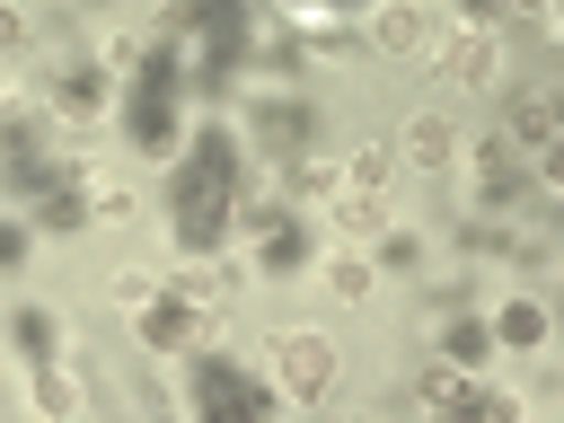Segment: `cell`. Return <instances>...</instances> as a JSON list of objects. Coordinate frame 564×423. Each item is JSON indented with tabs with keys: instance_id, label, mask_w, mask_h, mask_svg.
<instances>
[{
	"instance_id": "cell-15",
	"label": "cell",
	"mask_w": 564,
	"mask_h": 423,
	"mask_svg": "<svg viewBox=\"0 0 564 423\" xmlns=\"http://www.w3.org/2000/svg\"><path fill=\"white\" fill-rule=\"evenodd\" d=\"M405 159H414V167H449V159H458L449 115H414V123H405Z\"/></svg>"
},
{
	"instance_id": "cell-9",
	"label": "cell",
	"mask_w": 564,
	"mask_h": 423,
	"mask_svg": "<svg viewBox=\"0 0 564 423\" xmlns=\"http://www.w3.org/2000/svg\"><path fill=\"white\" fill-rule=\"evenodd\" d=\"M502 150H511V159H529V167H546V159H555V97H546V88L502 97Z\"/></svg>"
},
{
	"instance_id": "cell-22",
	"label": "cell",
	"mask_w": 564,
	"mask_h": 423,
	"mask_svg": "<svg viewBox=\"0 0 564 423\" xmlns=\"http://www.w3.org/2000/svg\"><path fill=\"white\" fill-rule=\"evenodd\" d=\"M18 256H26V229H18V220H0V264H18Z\"/></svg>"
},
{
	"instance_id": "cell-5",
	"label": "cell",
	"mask_w": 564,
	"mask_h": 423,
	"mask_svg": "<svg viewBox=\"0 0 564 423\" xmlns=\"http://www.w3.org/2000/svg\"><path fill=\"white\" fill-rule=\"evenodd\" d=\"M414 397H423V414H432V423H520V397H502L494 379L449 370V361H432Z\"/></svg>"
},
{
	"instance_id": "cell-8",
	"label": "cell",
	"mask_w": 564,
	"mask_h": 423,
	"mask_svg": "<svg viewBox=\"0 0 564 423\" xmlns=\"http://www.w3.org/2000/svg\"><path fill=\"white\" fill-rule=\"evenodd\" d=\"M18 344H26L18 361H26V379H35V405H44L53 423H70V414H79V379H70L62 352H53V317L26 308V317H18Z\"/></svg>"
},
{
	"instance_id": "cell-20",
	"label": "cell",
	"mask_w": 564,
	"mask_h": 423,
	"mask_svg": "<svg viewBox=\"0 0 564 423\" xmlns=\"http://www.w3.org/2000/svg\"><path fill=\"white\" fill-rule=\"evenodd\" d=\"M88 220H132V194H123V185H97V212H88Z\"/></svg>"
},
{
	"instance_id": "cell-12",
	"label": "cell",
	"mask_w": 564,
	"mask_h": 423,
	"mask_svg": "<svg viewBox=\"0 0 564 423\" xmlns=\"http://www.w3.org/2000/svg\"><path fill=\"white\" fill-rule=\"evenodd\" d=\"M423 53H432L449 79H467V88H485V79H494V26H467V18H458V26H449V35H432Z\"/></svg>"
},
{
	"instance_id": "cell-19",
	"label": "cell",
	"mask_w": 564,
	"mask_h": 423,
	"mask_svg": "<svg viewBox=\"0 0 564 423\" xmlns=\"http://www.w3.org/2000/svg\"><path fill=\"white\" fill-rule=\"evenodd\" d=\"M150 291H159V282H150V273H115V308H132V317H141V308H150Z\"/></svg>"
},
{
	"instance_id": "cell-6",
	"label": "cell",
	"mask_w": 564,
	"mask_h": 423,
	"mask_svg": "<svg viewBox=\"0 0 564 423\" xmlns=\"http://www.w3.org/2000/svg\"><path fill=\"white\" fill-rule=\"evenodd\" d=\"M388 159L379 150H352V167H335L326 176V220L335 229H352V238H370V229H388Z\"/></svg>"
},
{
	"instance_id": "cell-3",
	"label": "cell",
	"mask_w": 564,
	"mask_h": 423,
	"mask_svg": "<svg viewBox=\"0 0 564 423\" xmlns=\"http://www.w3.org/2000/svg\"><path fill=\"white\" fill-rule=\"evenodd\" d=\"M273 379H256V370H238L229 352H194V423H273Z\"/></svg>"
},
{
	"instance_id": "cell-23",
	"label": "cell",
	"mask_w": 564,
	"mask_h": 423,
	"mask_svg": "<svg viewBox=\"0 0 564 423\" xmlns=\"http://www.w3.org/2000/svg\"><path fill=\"white\" fill-rule=\"evenodd\" d=\"M458 18H467V26H494V18H502V0H458Z\"/></svg>"
},
{
	"instance_id": "cell-14",
	"label": "cell",
	"mask_w": 564,
	"mask_h": 423,
	"mask_svg": "<svg viewBox=\"0 0 564 423\" xmlns=\"http://www.w3.org/2000/svg\"><path fill=\"white\" fill-rule=\"evenodd\" d=\"M485 335H494L502 352H538V344H546V308H538V300H502V308L485 317Z\"/></svg>"
},
{
	"instance_id": "cell-17",
	"label": "cell",
	"mask_w": 564,
	"mask_h": 423,
	"mask_svg": "<svg viewBox=\"0 0 564 423\" xmlns=\"http://www.w3.org/2000/svg\"><path fill=\"white\" fill-rule=\"evenodd\" d=\"M326 291H335V300H370V291H379V264H370V256H326Z\"/></svg>"
},
{
	"instance_id": "cell-16",
	"label": "cell",
	"mask_w": 564,
	"mask_h": 423,
	"mask_svg": "<svg viewBox=\"0 0 564 423\" xmlns=\"http://www.w3.org/2000/svg\"><path fill=\"white\" fill-rule=\"evenodd\" d=\"M485 352H494L485 317H449V326H441V361H449V370H485Z\"/></svg>"
},
{
	"instance_id": "cell-11",
	"label": "cell",
	"mask_w": 564,
	"mask_h": 423,
	"mask_svg": "<svg viewBox=\"0 0 564 423\" xmlns=\"http://www.w3.org/2000/svg\"><path fill=\"white\" fill-rule=\"evenodd\" d=\"M467 185H476V203H494V212H511V203L529 194V176H520V159L502 150V132H485V141L467 150Z\"/></svg>"
},
{
	"instance_id": "cell-24",
	"label": "cell",
	"mask_w": 564,
	"mask_h": 423,
	"mask_svg": "<svg viewBox=\"0 0 564 423\" xmlns=\"http://www.w3.org/2000/svg\"><path fill=\"white\" fill-rule=\"evenodd\" d=\"M502 18H538L546 26V0H502Z\"/></svg>"
},
{
	"instance_id": "cell-10",
	"label": "cell",
	"mask_w": 564,
	"mask_h": 423,
	"mask_svg": "<svg viewBox=\"0 0 564 423\" xmlns=\"http://www.w3.org/2000/svg\"><path fill=\"white\" fill-rule=\"evenodd\" d=\"M247 141L291 167V159L308 150V106H300V97H256V106H247Z\"/></svg>"
},
{
	"instance_id": "cell-21",
	"label": "cell",
	"mask_w": 564,
	"mask_h": 423,
	"mask_svg": "<svg viewBox=\"0 0 564 423\" xmlns=\"http://www.w3.org/2000/svg\"><path fill=\"white\" fill-rule=\"evenodd\" d=\"M18 44H26V9H18V0H0V53H18Z\"/></svg>"
},
{
	"instance_id": "cell-13",
	"label": "cell",
	"mask_w": 564,
	"mask_h": 423,
	"mask_svg": "<svg viewBox=\"0 0 564 423\" xmlns=\"http://www.w3.org/2000/svg\"><path fill=\"white\" fill-rule=\"evenodd\" d=\"M370 44H379L388 62H414V53L432 44V18H423L414 0H379V9H370Z\"/></svg>"
},
{
	"instance_id": "cell-2",
	"label": "cell",
	"mask_w": 564,
	"mask_h": 423,
	"mask_svg": "<svg viewBox=\"0 0 564 423\" xmlns=\"http://www.w3.org/2000/svg\"><path fill=\"white\" fill-rule=\"evenodd\" d=\"M176 97H185L176 44H150L141 70H132V97H123V132H132L141 159H167V150H176Z\"/></svg>"
},
{
	"instance_id": "cell-1",
	"label": "cell",
	"mask_w": 564,
	"mask_h": 423,
	"mask_svg": "<svg viewBox=\"0 0 564 423\" xmlns=\"http://www.w3.org/2000/svg\"><path fill=\"white\" fill-rule=\"evenodd\" d=\"M167 212H176V247L185 256H212L238 220V132H194V150L176 159L167 176Z\"/></svg>"
},
{
	"instance_id": "cell-25",
	"label": "cell",
	"mask_w": 564,
	"mask_h": 423,
	"mask_svg": "<svg viewBox=\"0 0 564 423\" xmlns=\"http://www.w3.org/2000/svg\"><path fill=\"white\" fill-rule=\"evenodd\" d=\"M300 9H335V0H300Z\"/></svg>"
},
{
	"instance_id": "cell-26",
	"label": "cell",
	"mask_w": 564,
	"mask_h": 423,
	"mask_svg": "<svg viewBox=\"0 0 564 423\" xmlns=\"http://www.w3.org/2000/svg\"><path fill=\"white\" fill-rule=\"evenodd\" d=\"M335 423H361V414H335Z\"/></svg>"
},
{
	"instance_id": "cell-4",
	"label": "cell",
	"mask_w": 564,
	"mask_h": 423,
	"mask_svg": "<svg viewBox=\"0 0 564 423\" xmlns=\"http://www.w3.org/2000/svg\"><path fill=\"white\" fill-rule=\"evenodd\" d=\"M70 176H79V159H62L44 123H0V194L9 203H44Z\"/></svg>"
},
{
	"instance_id": "cell-7",
	"label": "cell",
	"mask_w": 564,
	"mask_h": 423,
	"mask_svg": "<svg viewBox=\"0 0 564 423\" xmlns=\"http://www.w3.org/2000/svg\"><path fill=\"white\" fill-rule=\"evenodd\" d=\"M326 388H335V344H326L317 326H282V335H273V397L317 405Z\"/></svg>"
},
{
	"instance_id": "cell-18",
	"label": "cell",
	"mask_w": 564,
	"mask_h": 423,
	"mask_svg": "<svg viewBox=\"0 0 564 423\" xmlns=\"http://www.w3.org/2000/svg\"><path fill=\"white\" fill-rule=\"evenodd\" d=\"M97 88H106V79H97V62H62V70H53V106H70V115H79V106H97Z\"/></svg>"
}]
</instances>
